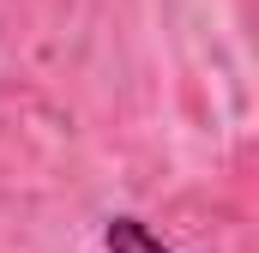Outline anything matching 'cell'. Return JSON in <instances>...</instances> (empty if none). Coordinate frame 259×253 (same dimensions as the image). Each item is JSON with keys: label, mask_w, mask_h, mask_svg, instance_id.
I'll list each match as a JSON object with an SVG mask.
<instances>
[{"label": "cell", "mask_w": 259, "mask_h": 253, "mask_svg": "<svg viewBox=\"0 0 259 253\" xmlns=\"http://www.w3.org/2000/svg\"><path fill=\"white\" fill-rule=\"evenodd\" d=\"M109 253H169V247H157V235L139 217H115L109 223Z\"/></svg>", "instance_id": "cell-1"}]
</instances>
